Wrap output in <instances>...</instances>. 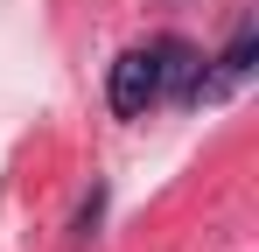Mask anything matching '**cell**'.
Returning a JSON list of instances; mask_svg holds the SVG:
<instances>
[{
    "mask_svg": "<svg viewBox=\"0 0 259 252\" xmlns=\"http://www.w3.org/2000/svg\"><path fill=\"white\" fill-rule=\"evenodd\" d=\"M154 77H161V98L196 105V84H203V56H196V42L161 35V42H154Z\"/></svg>",
    "mask_w": 259,
    "mask_h": 252,
    "instance_id": "7a4b0ae2",
    "label": "cell"
},
{
    "mask_svg": "<svg viewBox=\"0 0 259 252\" xmlns=\"http://www.w3.org/2000/svg\"><path fill=\"white\" fill-rule=\"evenodd\" d=\"M252 49H259V35H252V21H245V28L231 35V49L217 56V70H203V84H196V105H203V98H224L231 84H245V70H252Z\"/></svg>",
    "mask_w": 259,
    "mask_h": 252,
    "instance_id": "3957f363",
    "label": "cell"
},
{
    "mask_svg": "<svg viewBox=\"0 0 259 252\" xmlns=\"http://www.w3.org/2000/svg\"><path fill=\"white\" fill-rule=\"evenodd\" d=\"M105 98H112V112H119V119H140V112L161 98V77H154V42H147V49H126V56L112 63Z\"/></svg>",
    "mask_w": 259,
    "mask_h": 252,
    "instance_id": "6da1fadb",
    "label": "cell"
}]
</instances>
